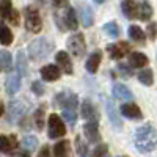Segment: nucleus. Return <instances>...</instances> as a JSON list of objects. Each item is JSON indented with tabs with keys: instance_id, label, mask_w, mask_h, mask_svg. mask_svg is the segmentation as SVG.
Listing matches in <instances>:
<instances>
[{
	"instance_id": "1",
	"label": "nucleus",
	"mask_w": 157,
	"mask_h": 157,
	"mask_svg": "<svg viewBox=\"0 0 157 157\" xmlns=\"http://www.w3.org/2000/svg\"><path fill=\"white\" fill-rule=\"evenodd\" d=\"M135 146L140 152H149L157 146V130L151 124H145L135 132Z\"/></svg>"
},
{
	"instance_id": "2",
	"label": "nucleus",
	"mask_w": 157,
	"mask_h": 157,
	"mask_svg": "<svg viewBox=\"0 0 157 157\" xmlns=\"http://www.w3.org/2000/svg\"><path fill=\"white\" fill-rule=\"evenodd\" d=\"M54 49V44H52L49 39L46 38H38L35 39V41L30 43L29 46V54L33 60H43L46 58L49 54H50V50Z\"/></svg>"
},
{
	"instance_id": "3",
	"label": "nucleus",
	"mask_w": 157,
	"mask_h": 157,
	"mask_svg": "<svg viewBox=\"0 0 157 157\" xmlns=\"http://www.w3.org/2000/svg\"><path fill=\"white\" fill-rule=\"evenodd\" d=\"M25 27H27L29 32H33V33H39L43 29V22H41V17H39V13L32 6L25 8Z\"/></svg>"
},
{
	"instance_id": "4",
	"label": "nucleus",
	"mask_w": 157,
	"mask_h": 157,
	"mask_svg": "<svg viewBox=\"0 0 157 157\" xmlns=\"http://www.w3.org/2000/svg\"><path fill=\"white\" fill-rule=\"evenodd\" d=\"M68 49L71 50V54L75 57H83L85 50H86V44H85V38L80 33H75L72 35L68 41H66Z\"/></svg>"
},
{
	"instance_id": "5",
	"label": "nucleus",
	"mask_w": 157,
	"mask_h": 157,
	"mask_svg": "<svg viewBox=\"0 0 157 157\" xmlns=\"http://www.w3.org/2000/svg\"><path fill=\"white\" fill-rule=\"evenodd\" d=\"M66 134V127H64L63 121L57 115L49 116V137L50 138H60Z\"/></svg>"
},
{
	"instance_id": "6",
	"label": "nucleus",
	"mask_w": 157,
	"mask_h": 157,
	"mask_svg": "<svg viewBox=\"0 0 157 157\" xmlns=\"http://www.w3.org/2000/svg\"><path fill=\"white\" fill-rule=\"evenodd\" d=\"M0 14H2L5 19H8L11 24L17 25L19 24V13L16 10H13L11 3L8 0H3V2H0Z\"/></svg>"
},
{
	"instance_id": "7",
	"label": "nucleus",
	"mask_w": 157,
	"mask_h": 157,
	"mask_svg": "<svg viewBox=\"0 0 157 157\" xmlns=\"http://www.w3.org/2000/svg\"><path fill=\"white\" fill-rule=\"evenodd\" d=\"M27 109H29V104L25 101H21V99L11 101V104H10V120L14 121L17 118H21L25 112H27Z\"/></svg>"
},
{
	"instance_id": "8",
	"label": "nucleus",
	"mask_w": 157,
	"mask_h": 157,
	"mask_svg": "<svg viewBox=\"0 0 157 157\" xmlns=\"http://www.w3.org/2000/svg\"><path fill=\"white\" fill-rule=\"evenodd\" d=\"M17 148V140L14 135H0V151L5 152V154H10L13 155V152H14V149Z\"/></svg>"
},
{
	"instance_id": "9",
	"label": "nucleus",
	"mask_w": 157,
	"mask_h": 157,
	"mask_svg": "<svg viewBox=\"0 0 157 157\" xmlns=\"http://www.w3.org/2000/svg\"><path fill=\"white\" fill-rule=\"evenodd\" d=\"M121 115H124L129 120H141V110L135 105L134 102H129V104H123L121 105Z\"/></svg>"
},
{
	"instance_id": "10",
	"label": "nucleus",
	"mask_w": 157,
	"mask_h": 157,
	"mask_svg": "<svg viewBox=\"0 0 157 157\" xmlns=\"http://www.w3.org/2000/svg\"><path fill=\"white\" fill-rule=\"evenodd\" d=\"M107 50H109V54L112 58L115 60H120L123 58L127 52H129V44L127 43H120V44H110L107 46Z\"/></svg>"
},
{
	"instance_id": "11",
	"label": "nucleus",
	"mask_w": 157,
	"mask_h": 157,
	"mask_svg": "<svg viewBox=\"0 0 157 157\" xmlns=\"http://www.w3.org/2000/svg\"><path fill=\"white\" fill-rule=\"evenodd\" d=\"M83 134H85V137H86L91 143H96V141L101 140V134H99V130H98L96 121H88V123L83 126Z\"/></svg>"
},
{
	"instance_id": "12",
	"label": "nucleus",
	"mask_w": 157,
	"mask_h": 157,
	"mask_svg": "<svg viewBox=\"0 0 157 157\" xmlns=\"http://www.w3.org/2000/svg\"><path fill=\"white\" fill-rule=\"evenodd\" d=\"M55 101L58 105L61 107H69V109H75L77 105V96L71 94V93H60L55 96Z\"/></svg>"
},
{
	"instance_id": "13",
	"label": "nucleus",
	"mask_w": 157,
	"mask_h": 157,
	"mask_svg": "<svg viewBox=\"0 0 157 157\" xmlns=\"http://www.w3.org/2000/svg\"><path fill=\"white\" fill-rule=\"evenodd\" d=\"M41 75L46 82H54L60 78V68L55 64H47V66L41 68Z\"/></svg>"
},
{
	"instance_id": "14",
	"label": "nucleus",
	"mask_w": 157,
	"mask_h": 157,
	"mask_svg": "<svg viewBox=\"0 0 157 157\" xmlns=\"http://www.w3.org/2000/svg\"><path fill=\"white\" fill-rule=\"evenodd\" d=\"M55 60H57V63H58V68L63 69V72L72 74V64H71L69 55H68L64 50H60V52H58V54L55 55Z\"/></svg>"
},
{
	"instance_id": "15",
	"label": "nucleus",
	"mask_w": 157,
	"mask_h": 157,
	"mask_svg": "<svg viewBox=\"0 0 157 157\" xmlns=\"http://www.w3.org/2000/svg\"><path fill=\"white\" fill-rule=\"evenodd\" d=\"M113 96L116 99H121V101H132L134 99V94L130 93V90L121 83L113 85Z\"/></svg>"
},
{
	"instance_id": "16",
	"label": "nucleus",
	"mask_w": 157,
	"mask_h": 157,
	"mask_svg": "<svg viewBox=\"0 0 157 157\" xmlns=\"http://www.w3.org/2000/svg\"><path fill=\"white\" fill-rule=\"evenodd\" d=\"M121 8H123V13L127 19H134L138 16V6L134 0H123Z\"/></svg>"
},
{
	"instance_id": "17",
	"label": "nucleus",
	"mask_w": 157,
	"mask_h": 157,
	"mask_svg": "<svg viewBox=\"0 0 157 157\" xmlns=\"http://www.w3.org/2000/svg\"><path fill=\"white\" fill-rule=\"evenodd\" d=\"M107 113H109V120L112 121V124L116 127V129H121L123 123H121V118H120V113H118L116 107L113 101H107Z\"/></svg>"
},
{
	"instance_id": "18",
	"label": "nucleus",
	"mask_w": 157,
	"mask_h": 157,
	"mask_svg": "<svg viewBox=\"0 0 157 157\" xmlns=\"http://www.w3.org/2000/svg\"><path fill=\"white\" fill-rule=\"evenodd\" d=\"M82 116L88 121H96L98 120V115H96V110L93 107V104H91L88 99H85L82 102Z\"/></svg>"
},
{
	"instance_id": "19",
	"label": "nucleus",
	"mask_w": 157,
	"mask_h": 157,
	"mask_svg": "<svg viewBox=\"0 0 157 157\" xmlns=\"http://www.w3.org/2000/svg\"><path fill=\"white\" fill-rule=\"evenodd\" d=\"M55 155L57 157H71V143L68 140H61L55 145Z\"/></svg>"
},
{
	"instance_id": "20",
	"label": "nucleus",
	"mask_w": 157,
	"mask_h": 157,
	"mask_svg": "<svg viewBox=\"0 0 157 157\" xmlns=\"http://www.w3.org/2000/svg\"><path fill=\"white\" fill-rule=\"evenodd\" d=\"M101 58H102V54L99 50H96L94 54H91L88 61H86V69L91 72V74H96L98 68H99V63H101Z\"/></svg>"
},
{
	"instance_id": "21",
	"label": "nucleus",
	"mask_w": 157,
	"mask_h": 157,
	"mask_svg": "<svg viewBox=\"0 0 157 157\" xmlns=\"http://www.w3.org/2000/svg\"><path fill=\"white\" fill-rule=\"evenodd\" d=\"M129 63L132 68H143V66H146V63H148V57L140 54V52H134V54H130V57H129Z\"/></svg>"
},
{
	"instance_id": "22",
	"label": "nucleus",
	"mask_w": 157,
	"mask_h": 157,
	"mask_svg": "<svg viewBox=\"0 0 157 157\" xmlns=\"http://www.w3.org/2000/svg\"><path fill=\"white\" fill-rule=\"evenodd\" d=\"M6 91H8V94H14V93H17L19 91V88H21V78H19V75H16V74H13V75H8V78H6Z\"/></svg>"
},
{
	"instance_id": "23",
	"label": "nucleus",
	"mask_w": 157,
	"mask_h": 157,
	"mask_svg": "<svg viewBox=\"0 0 157 157\" xmlns=\"http://www.w3.org/2000/svg\"><path fill=\"white\" fill-rule=\"evenodd\" d=\"M80 19L83 27H91L93 25V11L88 5H80Z\"/></svg>"
},
{
	"instance_id": "24",
	"label": "nucleus",
	"mask_w": 157,
	"mask_h": 157,
	"mask_svg": "<svg viewBox=\"0 0 157 157\" xmlns=\"http://www.w3.org/2000/svg\"><path fill=\"white\" fill-rule=\"evenodd\" d=\"M16 68L19 71V75H27V57L22 50L17 52V57H16Z\"/></svg>"
},
{
	"instance_id": "25",
	"label": "nucleus",
	"mask_w": 157,
	"mask_h": 157,
	"mask_svg": "<svg viewBox=\"0 0 157 157\" xmlns=\"http://www.w3.org/2000/svg\"><path fill=\"white\" fill-rule=\"evenodd\" d=\"M152 16V6L148 3V2H141L138 5V16L141 21H149Z\"/></svg>"
},
{
	"instance_id": "26",
	"label": "nucleus",
	"mask_w": 157,
	"mask_h": 157,
	"mask_svg": "<svg viewBox=\"0 0 157 157\" xmlns=\"http://www.w3.org/2000/svg\"><path fill=\"white\" fill-rule=\"evenodd\" d=\"M13 43V33L5 24H0V44L10 46Z\"/></svg>"
},
{
	"instance_id": "27",
	"label": "nucleus",
	"mask_w": 157,
	"mask_h": 157,
	"mask_svg": "<svg viewBox=\"0 0 157 157\" xmlns=\"http://www.w3.org/2000/svg\"><path fill=\"white\" fill-rule=\"evenodd\" d=\"M64 24L68 25V29H71V30H77L78 22H77L75 11H74L72 8H68V11H66V17H64Z\"/></svg>"
},
{
	"instance_id": "28",
	"label": "nucleus",
	"mask_w": 157,
	"mask_h": 157,
	"mask_svg": "<svg viewBox=\"0 0 157 157\" xmlns=\"http://www.w3.org/2000/svg\"><path fill=\"white\" fill-rule=\"evenodd\" d=\"M13 66V60H11V54L8 50H0V69H11Z\"/></svg>"
},
{
	"instance_id": "29",
	"label": "nucleus",
	"mask_w": 157,
	"mask_h": 157,
	"mask_svg": "<svg viewBox=\"0 0 157 157\" xmlns=\"http://www.w3.org/2000/svg\"><path fill=\"white\" fill-rule=\"evenodd\" d=\"M138 80H140L143 85H146V86L152 85V83H154V75H152V71H151V69H145V71H141V72L138 74Z\"/></svg>"
},
{
	"instance_id": "30",
	"label": "nucleus",
	"mask_w": 157,
	"mask_h": 157,
	"mask_svg": "<svg viewBox=\"0 0 157 157\" xmlns=\"http://www.w3.org/2000/svg\"><path fill=\"white\" fill-rule=\"evenodd\" d=\"M129 36L134 39V41H138L141 43L143 39H145V33H143V30L140 27H137V25H130L129 27Z\"/></svg>"
},
{
	"instance_id": "31",
	"label": "nucleus",
	"mask_w": 157,
	"mask_h": 157,
	"mask_svg": "<svg viewBox=\"0 0 157 157\" xmlns=\"http://www.w3.org/2000/svg\"><path fill=\"white\" fill-rule=\"evenodd\" d=\"M75 149H77V157H86L88 155V146L82 140V137L75 138Z\"/></svg>"
},
{
	"instance_id": "32",
	"label": "nucleus",
	"mask_w": 157,
	"mask_h": 157,
	"mask_svg": "<svg viewBox=\"0 0 157 157\" xmlns=\"http://www.w3.org/2000/svg\"><path fill=\"white\" fill-rule=\"evenodd\" d=\"M104 32H105L109 36H112V38L120 36V29H118V25L115 22H107L105 25H104Z\"/></svg>"
},
{
	"instance_id": "33",
	"label": "nucleus",
	"mask_w": 157,
	"mask_h": 157,
	"mask_svg": "<svg viewBox=\"0 0 157 157\" xmlns=\"http://www.w3.org/2000/svg\"><path fill=\"white\" fill-rule=\"evenodd\" d=\"M63 118L66 120L69 124H74L75 120H77V113H75V109H69V107H64L63 109Z\"/></svg>"
},
{
	"instance_id": "34",
	"label": "nucleus",
	"mask_w": 157,
	"mask_h": 157,
	"mask_svg": "<svg viewBox=\"0 0 157 157\" xmlns=\"http://www.w3.org/2000/svg\"><path fill=\"white\" fill-rule=\"evenodd\" d=\"M22 145H24L25 148H27V149L33 151V149H36V148H38V138H36V137L29 135V137H25V138L22 140Z\"/></svg>"
},
{
	"instance_id": "35",
	"label": "nucleus",
	"mask_w": 157,
	"mask_h": 157,
	"mask_svg": "<svg viewBox=\"0 0 157 157\" xmlns=\"http://www.w3.org/2000/svg\"><path fill=\"white\" fill-rule=\"evenodd\" d=\"M35 124L36 127L41 130L43 126H44V109H38L36 113H35Z\"/></svg>"
},
{
	"instance_id": "36",
	"label": "nucleus",
	"mask_w": 157,
	"mask_h": 157,
	"mask_svg": "<svg viewBox=\"0 0 157 157\" xmlns=\"http://www.w3.org/2000/svg\"><path fill=\"white\" fill-rule=\"evenodd\" d=\"M118 71H120V74H121L124 78H129L130 75H132V69H130L129 66H126L124 63H120V64H118Z\"/></svg>"
},
{
	"instance_id": "37",
	"label": "nucleus",
	"mask_w": 157,
	"mask_h": 157,
	"mask_svg": "<svg viewBox=\"0 0 157 157\" xmlns=\"http://www.w3.org/2000/svg\"><path fill=\"white\" fill-rule=\"evenodd\" d=\"M107 151H109V146L107 145H101V146H98L94 149V152H93V155H91V157H105L107 155Z\"/></svg>"
},
{
	"instance_id": "38",
	"label": "nucleus",
	"mask_w": 157,
	"mask_h": 157,
	"mask_svg": "<svg viewBox=\"0 0 157 157\" xmlns=\"http://www.w3.org/2000/svg\"><path fill=\"white\" fill-rule=\"evenodd\" d=\"M32 91L36 94V96H43L44 94V86L41 82H33L32 83Z\"/></svg>"
},
{
	"instance_id": "39",
	"label": "nucleus",
	"mask_w": 157,
	"mask_h": 157,
	"mask_svg": "<svg viewBox=\"0 0 157 157\" xmlns=\"http://www.w3.org/2000/svg\"><path fill=\"white\" fill-rule=\"evenodd\" d=\"M52 3H54V6L55 8H68V5H69V2L68 0H52Z\"/></svg>"
},
{
	"instance_id": "40",
	"label": "nucleus",
	"mask_w": 157,
	"mask_h": 157,
	"mask_svg": "<svg viewBox=\"0 0 157 157\" xmlns=\"http://www.w3.org/2000/svg\"><path fill=\"white\" fill-rule=\"evenodd\" d=\"M155 35H157V24H151L149 25V36L155 38Z\"/></svg>"
},
{
	"instance_id": "41",
	"label": "nucleus",
	"mask_w": 157,
	"mask_h": 157,
	"mask_svg": "<svg viewBox=\"0 0 157 157\" xmlns=\"http://www.w3.org/2000/svg\"><path fill=\"white\" fill-rule=\"evenodd\" d=\"M47 155H49V148L44 146V148L41 149V152H39V157H47Z\"/></svg>"
},
{
	"instance_id": "42",
	"label": "nucleus",
	"mask_w": 157,
	"mask_h": 157,
	"mask_svg": "<svg viewBox=\"0 0 157 157\" xmlns=\"http://www.w3.org/2000/svg\"><path fill=\"white\" fill-rule=\"evenodd\" d=\"M19 157H30V155H29V152H22Z\"/></svg>"
},
{
	"instance_id": "43",
	"label": "nucleus",
	"mask_w": 157,
	"mask_h": 157,
	"mask_svg": "<svg viewBox=\"0 0 157 157\" xmlns=\"http://www.w3.org/2000/svg\"><path fill=\"white\" fill-rule=\"evenodd\" d=\"M2 113H3V107H2V104H0V116H2Z\"/></svg>"
},
{
	"instance_id": "44",
	"label": "nucleus",
	"mask_w": 157,
	"mask_h": 157,
	"mask_svg": "<svg viewBox=\"0 0 157 157\" xmlns=\"http://www.w3.org/2000/svg\"><path fill=\"white\" fill-rule=\"evenodd\" d=\"M96 3H104V0H94Z\"/></svg>"
}]
</instances>
